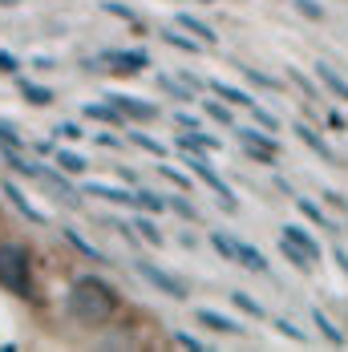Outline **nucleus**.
I'll return each mask as SVG.
<instances>
[{
    "mask_svg": "<svg viewBox=\"0 0 348 352\" xmlns=\"http://www.w3.org/2000/svg\"><path fill=\"white\" fill-rule=\"evenodd\" d=\"M122 308V296L109 287L105 280H98V276H81V280L69 287V312L81 324H105V320L113 316Z\"/></svg>",
    "mask_w": 348,
    "mask_h": 352,
    "instance_id": "f257e3e1",
    "label": "nucleus"
},
{
    "mask_svg": "<svg viewBox=\"0 0 348 352\" xmlns=\"http://www.w3.org/2000/svg\"><path fill=\"white\" fill-rule=\"evenodd\" d=\"M0 287H8L21 300H36L33 292V259L25 243H0Z\"/></svg>",
    "mask_w": 348,
    "mask_h": 352,
    "instance_id": "f03ea898",
    "label": "nucleus"
},
{
    "mask_svg": "<svg viewBox=\"0 0 348 352\" xmlns=\"http://www.w3.org/2000/svg\"><path fill=\"white\" fill-rule=\"evenodd\" d=\"M186 166H191V170L199 175V182H207L210 190L219 195V203H223V211H235V190H231V186H227L223 178L215 175V170H210V162L203 158V154H186Z\"/></svg>",
    "mask_w": 348,
    "mask_h": 352,
    "instance_id": "7ed1b4c3",
    "label": "nucleus"
},
{
    "mask_svg": "<svg viewBox=\"0 0 348 352\" xmlns=\"http://www.w3.org/2000/svg\"><path fill=\"white\" fill-rule=\"evenodd\" d=\"M134 272H138V276L150 283V287H158L162 296H171V300H186V283L174 280V276H166L158 263H150V259H138V263H134Z\"/></svg>",
    "mask_w": 348,
    "mask_h": 352,
    "instance_id": "20e7f679",
    "label": "nucleus"
},
{
    "mask_svg": "<svg viewBox=\"0 0 348 352\" xmlns=\"http://www.w3.org/2000/svg\"><path fill=\"white\" fill-rule=\"evenodd\" d=\"M239 142L251 150L255 162H272L279 154V142L272 138V130H263V126H259V130H255V126H239Z\"/></svg>",
    "mask_w": 348,
    "mask_h": 352,
    "instance_id": "39448f33",
    "label": "nucleus"
},
{
    "mask_svg": "<svg viewBox=\"0 0 348 352\" xmlns=\"http://www.w3.org/2000/svg\"><path fill=\"white\" fill-rule=\"evenodd\" d=\"M105 65L118 73H138L150 65V57H146V49H109L105 53Z\"/></svg>",
    "mask_w": 348,
    "mask_h": 352,
    "instance_id": "423d86ee",
    "label": "nucleus"
},
{
    "mask_svg": "<svg viewBox=\"0 0 348 352\" xmlns=\"http://www.w3.org/2000/svg\"><path fill=\"white\" fill-rule=\"evenodd\" d=\"M105 98L122 109L126 118H134V122H154L158 118V109L150 106V102H142V98H130V94H105Z\"/></svg>",
    "mask_w": 348,
    "mask_h": 352,
    "instance_id": "0eeeda50",
    "label": "nucleus"
},
{
    "mask_svg": "<svg viewBox=\"0 0 348 352\" xmlns=\"http://www.w3.org/2000/svg\"><path fill=\"white\" fill-rule=\"evenodd\" d=\"M85 195L105 199V203H118V207H134V190L130 186H109V182H85Z\"/></svg>",
    "mask_w": 348,
    "mask_h": 352,
    "instance_id": "6e6552de",
    "label": "nucleus"
},
{
    "mask_svg": "<svg viewBox=\"0 0 348 352\" xmlns=\"http://www.w3.org/2000/svg\"><path fill=\"white\" fill-rule=\"evenodd\" d=\"M195 316H199V324H203V328H210V332H223V336L243 332V324H235L231 316H223V312H215V308H199Z\"/></svg>",
    "mask_w": 348,
    "mask_h": 352,
    "instance_id": "1a4fd4ad",
    "label": "nucleus"
},
{
    "mask_svg": "<svg viewBox=\"0 0 348 352\" xmlns=\"http://www.w3.org/2000/svg\"><path fill=\"white\" fill-rule=\"evenodd\" d=\"M235 263L247 267V272H255V276H268V272H272V267H268V259H263L251 243H243V239H235Z\"/></svg>",
    "mask_w": 348,
    "mask_h": 352,
    "instance_id": "9d476101",
    "label": "nucleus"
},
{
    "mask_svg": "<svg viewBox=\"0 0 348 352\" xmlns=\"http://www.w3.org/2000/svg\"><path fill=\"white\" fill-rule=\"evenodd\" d=\"M174 146H178L182 154H210V150H219V138L199 134V130H186L182 138H174Z\"/></svg>",
    "mask_w": 348,
    "mask_h": 352,
    "instance_id": "9b49d317",
    "label": "nucleus"
},
{
    "mask_svg": "<svg viewBox=\"0 0 348 352\" xmlns=\"http://www.w3.org/2000/svg\"><path fill=\"white\" fill-rule=\"evenodd\" d=\"M81 113H85V118H94V122H105V126H122V118H126V113L113 106L109 98H105V102H89V106H81Z\"/></svg>",
    "mask_w": 348,
    "mask_h": 352,
    "instance_id": "f8f14e48",
    "label": "nucleus"
},
{
    "mask_svg": "<svg viewBox=\"0 0 348 352\" xmlns=\"http://www.w3.org/2000/svg\"><path fill=\"white\" fill-rule=\"evenodd\" d=\"M4 199H8V203L17 207V214H25L29 223H49V219H45V214H41V211H36L33 203H29V199H25V195H21L17 186H12V182H4Z\"/></svg>",
    "mask_w": 348,
    "mask_h": 352,
    "instance_id": "ddd939ff",
    "label": "nucleus"
},
{
    "mask_svg": "<svg viewBox=\"0 0 348 352\" xmlns=\"http://www.w3.org/2000/svg\"><path fill=\"white\" fill-rule=\"evenodd\" d=\"M162 41L171 49H182V53H203V41L195 33H186V29H162Z\"/></svg>",
    "mask_w": 348,
    "mask_h": 352,
    "instance_id": "4468645a",
    "label": "nucleus"
},
{
    "mask_svg": "<svg viewBox=\"0 0 348 352\" xmlns=\"http://www.w3.org/2000/svg\"><path fill=\"white\" fill-rule=\"evenodd\" d=\"M296 138H304V146H308V150H316V154H320L324 162H336V154H332V146H328V142L320 138L316 130H308L304 122H296Z\"/></svg>",
    "mask_w": 348,
    "mask_h": 352,
    "instance_id": "2eb2a0df",
    "label": "nucleus"
},
{
    "mask_svg": "<svg viewBox=\"0 0 348 352\" xmlns=\"http://www.w3.org/2000/svg\"><path fill=\"white\" fill-rule=\"evenodd\" d=\"M210 89H215V98H223V102H231V106H243V109L255 106V98H251V94H243L239 85H223V81H210Z\"/></svg>",
    "mask_w": 348,
    "mask_h": 352,
    "instance_id": "dca6fc26",
    "label": "nucleus"
},
{
    "mask_svg": "<svg viewBox=\"0 0 348 352\" xmlns=\"http://www.w3.org/2000/svg\"><path fill=\"white\" fill-rule=\"evenodd\" d=\"M12 77H17L21 94H25V98H29L33 106H49V102H53V89H45V85H33V81H29L25 73H12Z\"/></svg>",
    "mask_w": 348,
    "mask_h": 352,
    "instance_id": "f3484780",
    "label": "nucleus"
},
{
    "mask_svg": "<svg viewBox=\"0 0 348 352\" xmlns=\"http://www.w3.org/2000/svg\"><path fill=\"white\" fill-rule=\"evenodd\" d=\"M166 203H171V199H158L154 190H146V186H134V207H138V211L158 214L162 207H166Z\"/></svg>",
    "mask_w": 348,
    "mask_h": 352,
    "instance_id": "a211bd4d",
    "label": "nucleus"
},
{
    "mask_svg": "<svg viewBox=\"0 0 348 352\" xmlns=\"http://www.w3.org/2000/svg\"><path fill=\"white\" fill-rule=\"evenodd\" d=\"M174 25H178V29H186V33H195L199 36V41H215V29H210V25H203V21H195V16H191V12H178V16H174Z\"/></svg>",
    "mask_w": 348,
    "mask_h": 352,
    "instance_id": "6ab92c4d",
    "label": "nucleus"
},
{
    "mask_svg": "<svg viewBox=\"0 0 348 352\" xmlns=\"http://www.w3.org/2000/svg\"><path fill=\"white\" fill-rule=\"evenodd\" d=\"M283 235H287L292 243H300L304 251H308V255H312V259H320V243L312 239V231H304V227H296V223H287V227H283Z\"/></svg>",
    "mask_w": 348,
    "mask_h": 352,
    "instance_id": "aec40b11",
    "label": "nucleus"
},
{
    "mask_svg": "<svg viewBox=\"0 0 348 352\" xmlns=\"http://www.w3.org/2000/svg\"><path fill=\"white\" fill-rule=\"evenodd\" d=\"M316 73H320V81H324L336 98H345V102H348V81H345V77H336V69H332V65H324V61H320V65H316Z\"/></svg>",
    "mask_w": 348,
    "mask_h": 352,
    "instance_id": "412c9836",
    "label": "nucleus"
},
{
    "mask_svg": "<svg viewBox=\"0 0 348 352\" xmlns=\"http://www.w3.org/2000/svg\"><path fill=\"white\" fill-rule=\"evenodd\" d=\"M61 235H65V239H69V247H77L81 255H89V259H105L102 251H98V247L89 243V239H85V235H81L77 227H61Z\"/></svg>",
    "mask_w": 348,
    "mask_h": 352,
    "instance_id": "4be33fe9",
    "label": "nucleus"
},
{
    "mask_svg": "<svg viewBox=\"0 0 348 352\" xmlns=\"http://www.w3.org/2000/svg\"><path fill=\"white\" fill-rule=\"evenodd\" d=\"M53 158H57V166H61L65 175H85V158H81V154H73V150H57Z\"/></svg>",
    "mask_w": 348,
    "mask_h": 352,
    "instance_id": "5701e85b",
    "label": "nucleus"
},
{
    "mask_svg": "<svg viewBox=\"0 0 348 352\" xmlns=\"http://www.w3.org/2000/svg\"><path fill=\"white\" fill-rule=\"evenodd\" d=\"M158 85H162L171 98H178V102H191V89H186L182 77H166V73H158Z\"/></svg>",
    "mask_w": 348,
    "mask_h": 352,
    "instance_id": "b1692460",
    "label": "nucleus"
},
{
    "mask_svg": "<svg viewBox=\"0 0 348 352\" xmlns=\"http://www.w3.org/2000/svg\"><path fill=\"white\" fill-rule=\"evenodd\" d=\"M231 304H235V308H243L247 316H255V320H268V312L259 308V300H255V296H247V292H235V296H231Z\"/></svg>",
    "mask_w": 348,
    "mask_h": 352,
    "instance_id": "393cba45",
    "label": "nucleus"
},
{
    "mask_svg": "<svg viewBox=\"0 0 348 352\" xmlns=\"http://www.w3.org/2000/svg\"><path fill=\"white\" fill-rule=\"evenodd\" d=\"M312 320H316V328H320V332H324V336H328V340H332V344H345V332H340V328H336V324H332V320L324 316V312H320V308H316V312H312Z\"/></svg>",
    "mask_w": 348,
    "mask_h": 352,
    "instance_id": "a878e982",
    "label": "nucleus"
},
{
    "mask_svg": "<svg viewBox=\"0 0 348 352\" xmlns=\"http://www.w3.org/2000/svg\"><path fill=\"white\" fill-rule=\"evenodd\" d=\"M207 239H210V247H215V251H219L223 259H235V239H231L227 231H210Z\"/></svg>",
    "mask_w": 348,
    "mask_h": 352,
    "instance_id": "bb28decb",
    "label": "nucleus"
},
{
    "mask_svg": "<svg viewBox=\"0 0 348 352\" xmlns=\"http://www.w3.org/2000/svg\"><path fill=\"white\" fill-rule=\"evenodd\" d=\"M272 328H276V332H283L287 340H296V344H308V332H300V328H296L292 320H279V316H272Z\"/></svg>",
    "mask_w": 348,
    "mask_h": 352,
    "instance_id": "cd10ccee",
    "label": "nucleus"
},
{
    "mask_svg": "<svg viewBox=\"0 0 348 352\" xmlns=\"http://www.w3.org/2000/svg\"><path fill=\"white\" fill-rule=\"evenodd\" d=\"M102 8H105V12H109V16H122V21H130L134 29H142V21H138V16H134V12H130V8H126V4H122V0H105Z\"/></svg>",
    "mask_w": 348,
    "mask_h": 352,
    "instance_id": "c85d7f7f",
    "label": "nucleus"
},
{
    "mask_svg": "<svg viewBox=\"0 0 348 352\" xmlns=\"http://www.w3.org/2000/svg\"><path fill=\"white\" fill-rule=\"evenodd\" d=\"M0 146H4V150H25V142H21V134H17V126L0 122Z\"/></svg>",
    "mask_w": 348,
    "mask_h": 352,
    "instance_id": "c756f323",
    "label": "nucleus"
},
{
    "mask_svg": "<svg viewBox=\"0 0 348 352\" xmlns=\"http://www.w3.org/2000/svg\"><path fill=\"white\" fill-rule=\"evenodd\" d=\"M203 109H207V113L215 118V122H223V126H235V113H231V109L223 106V98H219V102H207Z\"/></svg>",
    "mask_w": 348,
    "mask_h": 352,
    "instance_id": "7c9ffc66",
    "label": "nucleus"
},
{
    "mask_svg": "<svg viewBox=\"0 0 348 352\" xmlns=\"http://www.w3.org/2000/svg\"><path fill=\"white\" fill-rule=\"evenodd\" d=\"M239 73H243V77L251 81V85H259V89H279V81H276V77H268V73H259V69H247V65H243Z\"/></svg>",
    "mask_w": 348,
    "mask_h": 352,
    "instance_id": "2f4dec72",
    "label": "nucleus"
},
{
    "mask_svg": "<svg viewBox=\"0 0 348 352\" xmlns=\"http://www.w3.org/2000/svg\"><path fill=\"white\" fill-rule=\"evenodd\" d=\"M251 118H255V122H259L263 130H272V134H276V130H279V118H276V113H268V109L259 106V102L251 106Z\"/></svg>",
    "mask_w": 348,
    "mask_h": 352,
    "instance_id": "473e14b6",
    "label": "nucleus"
},
{
    "mask_svg": "<svg viewBox=\"0 0 348 352\" xmlns=\"http://www.w3.org/2000/svg\"><path fill=\"white\" fill-rule=\"evenodd\" d=\"M134 231H138V235H142L150 247H162V235H158V227H154L150 219H138V227H134Z\"/></svg>",
    "mask_w": 348,
    "mask_h": 352,
    "instance_id": "72a5a7b5",
    "label": "nucleus"
},
{
    "mask_svg": "<svg viewBox=\"0 0 348 352\" xmlns=\"http://www.w3.org/2000/svg\"><path fill=\"white\" fill-rule=\"evenodd\" d=\"M130 138H134V146H138V150H146V154H154V158H162V154H166V146H162V142L146 138V134H130Z\"/></svg>",
    "mask_w": 348,
    "mask_h": 352,
    "instance_id": "f704fd0d",
    "label": "nucleus"
},
{
    "mask_svg": "<svg viewBox=\"0 0 348 352\" xmlns=\"http://www.w3.org/2000/svg\"><path fill=\"white\" fill-rule=\"evenodd\" d=\"M296 207H300V214H308L312 223H320V227H328V214L320 211L316 203H308V199H296Z\"/></svg>",
    "mask_w": 348,
    "mask_h": 352,
    "instance_id": "c9c22d12",
    "label": "nucleus"
},
{
    "mask_svg": "<svg viewBox=\"0 0 348 352\" xmlns=\"http://www.w3.org/2000/svg\"><path fill=\"white\" fill-rule=\"evenodd\" d=\"M292 4H296V8H300L308 21H324V8H320L316 0H292Z\"/></svg>",
    "mask_w": 348,
    "mask_h": 352,
    "instance_id": "e433bc0d",
    "label": "nucleus"
},
{
    "mask_svg": "<svg viewBox=\"0 0 348 352\" xmlns=\"http://www.w3.org/2000/svg\"><path fill=\"white\" fill-rule=\"evenodd\" d=\"M174 344H178V349H191V352H203V349H207V344H203V340H195L191 332H174Z\"/></svg>",
    "mask_w": 348,
    "mask_h": 352,
    "instance_id": "4c0bfd02",
    "label": "nucleus"
},
{
    "mask_svg": "<svg viewBox=\"0 0 348 352\" xmlns=\"http://www.w3.org/2000/svg\"><path fill=\"white\" fill-rule=\"evenodd\" d=\"M158 175H162V178H171L174 186H182V190H186V186H191V182H186V175H178V170H174V166H166V162H162V166H158Z\"/></svg>",
    "mask_w": 348,
    "mask_h": 352,
    "instance_id": "58836bf2",
    "label": "nucleus"
},
{
    "mask_svg": "<svg viewBox=\"0 0 348 352\" xmlns=\"http://www.w3.org/2000/svg\"><path fill=\"white\" fill-rule=\"evenodd\" d=\"M57 134H61V138H85V134H81V126H77V122H61V126H57Z\"/></svg>",
    "mask_w": 348,
    "mask_h": 352,
    "instance_id": "ea45409f",
    "label": "nucleus"
},
{
    "mask_svg": "<svg viewBox=\"0 0 348 352\" xmlns=\"http://www.w3.org/2000/svg\"><path fill=\"white\" fill-rule=\"evenodd\" d=\"M0 69H4V73H21V61H17L12 53H4V49H0Z\"/></svg>",
    "mask_w": 348,
    "mask_h": 352,
    "instance_id": "a19ab883",
    "label": "nucleus"
},
{
    "mask_svg": "<svg viewBox=\"0 0 348 352\" xmlns=\"http://www.w3.org/2000/svg\"><path fill=\"white\" fill-rule=\"evenodd\" d=\"M171 207H174L178 214H182V219H195V207H191L186 199H171Z\"/></svg>",
    "mask_w": 348,
    "mask_h": 352,
    "instance_id": "79ce46f5",
    "label": "nucleus"
},
{
    "mask_svg": "<svg viewBox=\"0 0 348 352\" xmlns=\"http://www.w3.org/2000/svg\"><path fill=\"white\" fill-rule=\"evenodd\" d=\"M332 263H336V267L348 276V251H345V247H332Z\"/></svg>",
    "mask_w": 348,
    "mask_h": 352,
    "instance_id": "37998d69",
    "label": "nucleus"
},
{
    "mask_svg": "<svg viewBox=\"0 0 348 352\" xmlns=\"http://www.w3.org/2000/svg\"><path fill=\"white\" fill-rule=\"evenodd\" d=\"M94 142H98V146H105V150H118V146H122V142L113 138L109 130H102V134H98V138H94Z\"/></svg>",
    "mask_w": 348,
    "mask_h": 352,
    "instance_id": "c03bdc74",
    "label": "nucleus"
},
{
    "mask_svg": "<svg viewBox=\"0 0 348 352\" xmlns=\"http://www.w3.org/2000/svg\"><path fill=\"white\" fill-rule=\"evenodd\" d=\"M292 81H296V85H300L304 94H312V85H308V77H304V73H296V69H292Z\"/></svg>",
    "mask_w": 348,
    "mask_h": 352,
    "instance_id": "a18cd8bd",
    "label": "nucleus"
},
{
    "mask_svg": "<svg viewBox=\"0 0 348 352\" xmlns=\"http://www.w3.org/2000/svg\"><path fill=\"white\" fill-rule=\"evenodd\" d=\"M36 154H45V158H49V154H57V146L45 138V142H36Z\"/></svg>",
    "mask_w": 348,
    "mask_h": 352,
    "instance_id": "49530a36",
    "label": "nucleus"
},
{
    "mask_svg": "<svg viewBox=\"0 0 348 352\" xmlns=\"http://www.w3.org/2000/svg\"><path fill=\"white\" fill-rule=\"evenodd\" d=\"M174 122H178L182 130H195V118H186V113H174Z\"/></svg>",
    "mask_w": 348,
    "mask_h": 352,
    "instance_id": "de8ad7c7",
    "label": "nucleus"
},
{
    "mask_svg": "<svg viewBox=\"0 0 348 352\" xmlns=\"http://www.w3.org/2000/svg\"><path fill=\"white\" fill-rule=\"evenodd\" d=\"M328 126H332V130H345V118H340V113L332 109V113H328Z\"/></svg>",
    "mask_w": 348,
    "mask_h": 352,
    "instance_id": "09e8293b",
    "label": "nucleus"
},
{
    "mask_svg": "<svg viewBox=\"0 0 348 352\" xmlns=\"http://www.w3.org/2000/svg\"><path fill=\"white\" fill-rule=\"evenodd\" d=\"M0 4H17V0H0Z\"/></svg>",
    "mask_w": 348,
    "mask_h": 352,
    "instance_id": "8fccbe9b",
    "label": "nucleus"
},
{
    "mask_svg": "<svg viewBox=\"0 0 348 352\" xmlns=\"http://www.w3.org/2000/svg\"><path fill=\"white\" fill-rule=\"evenodd\" d=\"M203 4H210V0H203Z\"/></svg>",
    "mask_w": 348,
    "mask_h": 352,
    "instance_id": "3c124183",
    "label": "nucleus"
}]
</instances>
